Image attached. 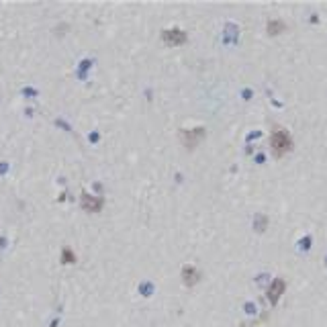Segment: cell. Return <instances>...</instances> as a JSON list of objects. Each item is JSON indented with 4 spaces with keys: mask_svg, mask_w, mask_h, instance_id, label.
Returning <instances> with one entry per match:
<instances>
[{
    "mask_svg": "<svg viewBox=\"0 0 327 327\" xmlns=\"http://www.w3.org/2000/svg\"><path fill=\"white\" fill-rule=\"evenodd\" d=\"M270 148L276 158H282L284 153L293 149V137H290V133L286 129H274L270 135Z\"/></svg>",
    "mask_w": 327,
    "mask_h": 327,
    "instance_id": "6da1fadb",
    "label": "cell"
},
{
    "mask_svg": "<svg viewBox=\"0 0 327 327\" xmlns=\"http://www.w3.org/2000/svg\"><path fill=\"white\" fill-rule=\"evenodd\" d=\"M203 137H205V129H203V127H193V129H182V133H180V139H182V143L186 145L188 149L196 148V143L201 141Z\"/></svg>",
    "mask_w": 327,
    "mask_h": 327,
    "instance_id": "7a4b0ae2",
    "label": "cell"
},
{
    "mask_svg": "<svg viewBox=\"0 0 327 327\" xmlns=\"http://www.w3.org/2000/svg\"><path fill=\"white\" fill-rule=\"evenodd\" d=\"M162 39L164 43H168V45H180V43H184L186 41V33L182 29H166L162 33Z\"/></svg>",
    "mask_w": 327,
    "mask_h": 327,
    "instance_id": "3957f363",
    "label": "cell"
},
{
    "mask_svg": "<svg viewBox=\"0 0 327 327\" xmlns=\"http://www.w3.org/2000/svg\"><path fill=\"white\" fill-rule=\"evenodd\" d=\"M198 280H201V272H198L193 264H186V266L182 268V282H184L186 286H194Z\"/></svg>",
    "mask_w": 327,
    "mask_h": 327,
    "instance_id": "277c9868",
    "label": "cell"
},
{
    "mask_svg": "<svg viewBox=\"0 0 327 327\" xmlns=\"http://www.w3.org/2000/svg\"><path fill=\"white\" fill-rule=\"evenodd\" d=\"M284 293V280L282 278H274V282L270 284V288H268V298H270V303H278V298H280V295Z\"/></svg>",
    "mask_w": 327,
    "mask_h": 327,
    "instance_id": "5b68a950",
    "label": "cell"
},
{
    "mask_svg": "<svg viewBox=\"0 0 327 327\" xmlns=\"http://www.w3.org/2000/svg\"><path fill=\"white\" fill-rule=\"evenodd\" d=\"M82 207H84L88 213H98L103 207V201L98 196H92V194H82Z\"/></svg>",
    "mask_w": 327,
    "mask_h": 327,
    "instance_id": "8992f818",
    "label": "cell"
},
{
    "mask_svg": "<svg viewBox=\"0 0 327 327\" xmlns=\"http://www.w3.org/2000/svg\"><path fill=\"white\" fill-rule=\"evenodd\" d=\"M284 29H286V25L282 21H278V19L268 21V33L270 35H278V33H282Z\"/></svg>",
    "mask_w": 327,
    "mask_h": 327,
    "instance_id": "52a82bcc",
    "label": "cell"
},
{
    "mask_svg": "<svg viewBox=\"0 0 327 327\" xmlns=\"http://www.w3.org/2000/svg\"><path fill=\"white\" fill-rule=\"evenodd\" d=\"M61 258H63L66 264H74V262H76V256H74V252H72V250H63Z\"/></svg>",
    "mask_w": 327,
    "mask_h": 327,
    "instance_id": "ba28073f",
    "label": "cell"
}]
</instances>
